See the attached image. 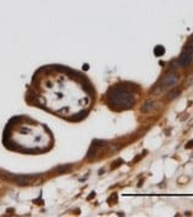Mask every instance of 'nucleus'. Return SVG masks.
<instances>
[{"mask_svg": "<svg viewBox=\"0 0 193 217\" xmlns=\"http://www.w3.org/2000/svg\"><path fill=\"white\" fill-rule=\"evenodd\" d=\"M192 59H193V43H189V45H187L183 48L182 53L180 54V57H179V64L181 65V66H187L192 62Z\"/></svg>", "mask_w": 193, "mask_h": 217, "instance_id": "3", "label": "nucleus"}, {"mask_svg": "<svg viewBox=\"0 0 193 217\" xmlns=\"http://www.w3.org/2000/svg\"><path fill=\"white\" fill-rule=\"evenodd\" d=\"M153 52H154V56H157V57H160V56H163V54H164L166 49H164V47H163V46L158 45V46H156V47H154Z\"/></svg>", "mask_w": 193, "mask_h": 217, "instance_id": "6", "label": "nucleus"}, {"mask_svg": "<svg viewBox=\"0 0 193 217\" xmlns=\"http://www.w3.org/2000/svg\"><path fill=\"white\" fill-rule=\"evenodd\" d=\"M13 122L11 121L6 128V131H9V135H5V139H7V142H5L7 144L6 147L29 153L47 150L50 135L46 128L38 123L19 125V123L15 124Z\"/></svg>", "mask_w": 193, "mask_h": 217, "instance_id": "1", "label": "nucleus"}, {"mask_svg": "<svg viewBox=\"0 0 193 217\" xmlns=\"http://www.w3.org/2000/svg\"><path fill=\"white\" fill-rule=\"evenodd\" d=\"M180 95V91L179 89H174V91H171L169 94H168V99H174V98H176Z\"/></svg>", "mask_w": 193, "mask_h": 217, "instance_id": "7", "label": "nucleus"}, {"mask_svg": "<svg viewBox=\"0 0 193 217\" xmlns=\"http://www.w3.org/2000/svg\"><path fill=\"white\" fill-rule=\"evenodd\" d=\"M177 82H179V78H177V76L175 75V74H168V75L164 77V82H163V85L166 87H174L177 85Z\"/></svg>", "mask_w": 193, "mask_h": 217, "instance_id": "4", "label": "nucleus"}, {"mask_svg": "<svg viewBox=\"0 0 193 217\" xmlns=\"http://www.w3.org/2000/svg\"><path fill=\"white\" fill-rule=\"evenodd\" d=\"M154 105H156V103H154L153 100H147V101L143 105V107H141V112L147 114V112H150V111H152V110L154 108Z\"/></svg>", "mask_w": 193, "mask_h": 217, "instance_id": "5", "label": "nucleus"}, {"mask_svg": "<svg viewBox=\"0 0 193 217\" xmlns=\"http://www.w3.org/2000/svg\"><path fill=\"white\" fill-rule=\"evenodd\" d=\"M109 95H110L111 101L115 104L116 106H120V107H130L135 101V98L132 93L128 89H124L121 87L112 88Z\"/></svg>", "mask_w": 193, "mask_h": 217, "instance_id": "2", "label": "nucleus"}]
</instances>
